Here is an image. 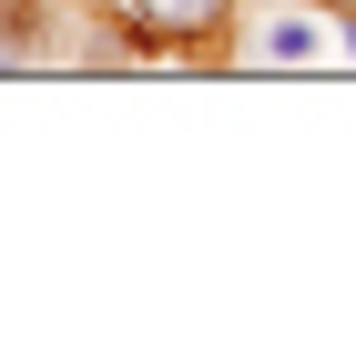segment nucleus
Listing matches in <instances>:
<instances>
[{"mask_svg":"<svg viewBox=\"0 0 356 356\" xmlns=\"http://www.w3.org/2000/svg\"><path fill=\"white\" fill-rule=\"evenodd\" d=\"M102 10L133 31V41H214L245 0H102Z\"/></svg>","mask_w":356,"mask_h":356,"instance_id":"nucleus-2","label":"nucleus"},{"mask_svg":"<svg viewBox=\"0 0 356 356\" xmlns=\"http://www.w3.org/2000/svg\"><path fill=\"white\" fill-rule=\"evenodd\" d=\"M326 31H336L326 0H275V10L245 21V51L265 61V72H316V61H326Z\"/></svg>","mask_w":356,"mask_h":356,"instance_id":"nucleus-1","label":"nucleus"},{"mask_svg":"<svg viewBox=\"0 0 356 356\" xmlns=\"http://www.w3.org/2000/svg\"><path fill=\"white\" fill-rule=\"evenodd\" d=\"M326 10H336V21H346V31H356V0H326Z\"/></svg>","mask_w":356,"mask_h":356,"instance_id":"nucleus-3","label":"nucleus"}]
</instances>
